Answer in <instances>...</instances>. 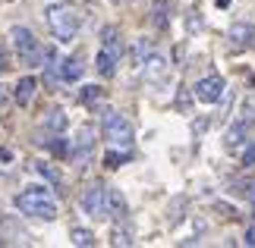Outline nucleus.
Returning <instances> with one entry per match:
<instances>
[{"label": "nucleus", "instance_id": "6ab92c4d", "mask_svg": "<svg viewBox=\"0 0 255 248\" xmlns=\"http://www.w3.org/2000/svg\"><path fill=\"white\" fill-rule=\"evenodd\" d=\"M35 170H38V173H41V176H44V179H47V182H51V185H60V182H63V179H60V173H57V170H54V166H51V164H38V166H35Z\"/></svg>", "mask_w": 255, "mask_h": 248}, {"label": "nucleus", "instance_id": "a211bd4d", "mask_svg": "<svg viewBox=\"0 0 255 248\" xmlns=\"http://www.w3.org/2000/svg\"><path fill=\"white\" fill-rule=\"evenodd\" d=\"M154 25H158V28H164V25H167V0H154Z\"/></svg>", "mask_w": 255, "mask_h": 248}, {"label": "nucleus", "instance_id": "b1692460", "mask_svg": "<svg viewBox=\"0 0 255 248\" xmlns=\"http://www.w3.org/2000/svg\"><path fill=\"white\" fill-rule=\"evenodd\" d=\"M246 245H255V226H249V230H246Z\"/></svg>", "mask_w": 255, "mask_h": 248}, {"label": "nucleus", "instance_id": "20e7f679", "mask_svg": "<svg viewBox=\"0 0 255 248\" xmlns=\"http://www.w3.org/2000/svg\"><path fill=\"white\" fill-rule=\"evenodd\" d=\"M9 35H13V44H16L19 60H25L28 66H38V57H41V44H38V38L28 32L25 25H16Z\"/></svg>", "mask_w": 255, "mask_h": 248}, {"label": "nucleus", "instance_id": "412c9836", "mask_svg": "<svg viewBox=\"0 0 255 248\" xmlns=\"http://www.w3.org/2000/svg\"><path fill=\"white\" fill-rule=\"evenodd\" d=\"M148 41H145V38H139V44H135V51H132V63H139L142 66V60H145V54H148Z\"/></svg>", "mask_w": 255, "mask_h": 248}, {"label": "nucleus", "instance_id": "f3484780", "mask_svg": "<svg viewBox=\"0 0 255 248\" xmlns=\"http://www.w3.org/2000/svg\"><path fill=\"white\" fill-rule=\"evenodd\" d=\"M88 145H92V126H82L76 132V145H73V154H85Z\"/></svg>", "mask_w": 255, "mask_h": 248}, {"label": "nucleus", "instance_id": "4be33fe9", "mask_svg": "<svg viewBox=\"0 0 255 248\" xmlns=\"http://www.w3.org/2000/svg\"><path fill=\"white\" fill-rule=\"evenodd\" d=\"M82 101L85 104H95V101H101V88H95V85H88L85 91H82Z\"/></svg>", "mask_w": 255, "mask_h": 248}, {"label": "nucleus", "instance_id": "4468645a", "mask_svg": "<svg viewBox=\"0 0 255 248\" xmlns=\"http://www.w3.org/2000/svg\"><path fill=\"white\" fill-rule=\"evenodd\" d=\"M44 129H51V132H63L66 129V113L63 110H47V116H44Z\"/></svg>", "mask_w": 255, "mask_h": 248}, {"label": "nucleus", "instance_id": "ddd939ff", "mask_svg": "<svg viewBox=\"0 0 255 248\" xmlns=\"http://www.w3.org/2000/svg\"><path fill=\"white\" fill-rule=\"evenodd\" d=\"M107 214L111 217H123L126 214V201H123V195L117 192V188H107Z\"/></svg>", "mask_w": 255, "mask_h": 248}, {"label": "nucleus", "instance_id": "6e6552de", "mask_svg": "<svg viewBox=\"0 0 255 248\" xmlns=\"http://www.w3.org/2000/svg\"><path fill=\"white\" fill-rule=\"evenodd\" d=\"M227 38H230V47H233V51H246V47H252V41H255V28L237 22L227 32Z\"/></svg>", "mask_w": 255, "mask_h": 248}, {"label": "nucleus", "instance_id": "0eeeda50", "mask_svg": "<svg viewBox=\"0 0 255 248\" xmlns=\"http://www.w3.org/2000/svg\"><path fill=\"white\" fill-rule=\"evenodd\" d=\"M167 69H170V63L164 60L161 54H151L148 60H142V76H145V82H151V85H161L164 79H167Z\"/></svg>", "mask_w": 255, "mask_h": 248}, {"label": "nucleus", "instance_id": "5701e85b", "mask_svg": "<svg viewBox=\"0 0 255 248\" xmlns=\"http://www.w3.org/2000/svg\"><path fill=\"white\" fill-rule=\"evenodd\" d=\"M243 164H246V166H252V164H255V145H249L246 151H243Z\"/></svg>", "mask_w": 255, "mask_h": 248}, {"label": "nucleus", "instance_id": "1a4fd4ad", "mask_svg": "<svg viewBox=\"0 0 255 248\" xmlns=\"http://www.w3.org/2000/svg\"><path fill=\"white\" fill-rule=\"evenodd\" d=\"M117 60H120L117 54H111L107 47H101V51H98V57H95V66H98V73H101L104 79H111V76L117 73Z\"/></svg>", "mask_w": 255, "mask_h": 248}, {"label": "nucleus", "instance_id": "9b49d317", "mask_svg": "<svg viewBox=\"0 0 255 248\" xmlns=\"http://www.w3.org/2000/svg\"><path fill=\"white\" fill-rule=\"evenodd\" d=\"M79 76H82V63L76 60V57H66V60H60V79H63V82H76Z\"/></svg>", "mask_w": 255, "mask_h": 248}, {"label": "nucleus", "instance_id": "39448f33", "mask_svg": "<svg viewBox=\"0 0 255 248\" xmlns=\"http://www.w3.org/2000/svg\"><path fill=\"white\" fill-rule=\"evenodd\" d=\"M79 204H82V211L92 217V220H104L107 217V188L101 182L88 185L82 192V198H79Z\"/></svg>", "mask_w": 255, "mask_h": 248}, {"label": "nucleus", "instance_id": "393cba45", "mask_svg": "<svg viewBox=\"0 0 255 248\" xmlns=\"http://www.w3.org/2000/svg\"><path fill=\"white\" fill-rule=\"evenodd\" d=\"M3 66H6V57H3V47H0V73H3Z\"/></svg>", "mask_w": 255, "mask_h": 248}, {"label": "nucleus", "instance_id": "f03ea898", "mask_svg": "<svg viewBox=\"0 0 255 248\" xmlns=\"http://www.w3.org/2000/svg\"><path fill=\"white\" fill-rule=\"evenodd\" d=\"M16 207L28 217H41V220H54L57 217V201L44 185H28L16 195Z\"/></svg>", "mask_w": 255, "mask_h": 248}, {"label": "nucleus", "instance_id": "f8f14e48", "mask_svg": "<svg viewBox=\"0 0 255 248\" xmlns=\"http://www.w3.org/2000/svg\"><path fill=\"white\" fill-rule=\"evenodd\" d=\"M35 88H38V82L32 76H25V79H19V85H16V101L19 104H28L35 97Z\"/></svg>", "mask_w": 255, "mask_h": 248}, {"label": "nucleus", "instance_id": "7ed1b4c3", "mask_svg": "<svg viewBox=\"0 0 255 248\" xmlns=\"http://www.w3.org/2000/svg\"><path fill=\"white\" fill-rule=\"evenodd\" d=\"M101 132L114 148H129L132 145V123L117 110H104L101 116Z\"/></svg>", "mask_w": 255, "mask_h": 248}, {"label": "nucleus", "instance_id": "f257e3e1", "mask_svg": "<svg viewBox=\"0 0 255 248\" xmlns=\"http://www.w3.org/2000/svg\"><path fill=\"white\" fill-rule=\"evenodd\" d=\"M44 16H47L51 32L57 35V41H73L82 28V13L73 3H51L44 9Z\"/></svg>", "mask_w": 255, "mask_h": 248}, {"label": "nucleus", "instance_id": "2eb2a0df", "mask_svg": "<svg viewBox=\"0 0 255 248\" xmlns=\"http://www.w3.org/2000/svg\"><path fill=\"white\" fill-rule=\"evenodd\" d=\"M70 242L79 245V248H92V245H95V233H92V230H82V226H76V230H70Z\"/></svg>", "mask_w": 255, "mask_h": 248}, {"label": "nucleus", "instance_id": "9d476101", "mask_svg": "<svg viewBox=\"0 0 255 248\" xmlns=\"http://www.w3.org/2000/svg\"><path fill=\"white\" fill-rule=\"evenodd\" d=\"M101 47H107V51L117 54V57L123 54V44H120V32H117V25H107L104 32H101Z\"/></svg>", "mask_w": 255, "mask_h": 248}, {"label": "nucleus", "instance_id": "aec40b11", "mask_svg": "<svg viewBox=\"0 0 255 248\" xmlns=\"http://www.w3.org/2000/svg\"><path fill=\"white\" fill-rule=\"evenodd\" d=\"M129 161V151H123V154H117V151H107L104 154V166H111V170H117L120 164Z\"/></svg>", "mask_w": 255, "mask_h": 248}, {"label": "nucleus", "instance_id": "423d86ee", "mask_svg": "<svg viewBox=\"0 0 255 248\" xmlns=\"http://www.w3.org/2000/svg\"><path fill=\"white\" fill-rule=\"evenodd\" d=\"M224 88H227V82H224L221 76H205L195 82V97H199L202 104H218L224 97Z\"/></svg>", "mask_w": 255, "mask_h": 248}, {"label": "nucleus", "instance_id": "dca6fc26", "mask_svg": "<svg viewBox=\"0 0 255 248\" xmlns=\"http://www.w3.org/2000/svg\"><path fill=\"white\" fill-rule=\"evenodd\" d=\"M246 132H249V123H246V120H240V123H237V126H233L230 132H227V138H224V145H227L230 151H233V148H237V145L243 142V135H246Z\"/></svg>", "mask_w": 255, "mask_h": 248}, {"label": "nucleus", "instance_id": "a878e982", "mask_svg": "<svg viewBox=\"0 0 255 248\" xmlns=\"http://www.w3.org/2000/svg\"><path fill=\"white\" fill-rule=\"evenodd\" d=\"M6 104V91H3V88H0V107H3Z\"/></svg>", "mask_w": 255, "mask_h": 248}]
</instances>
